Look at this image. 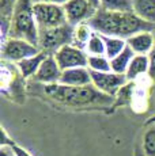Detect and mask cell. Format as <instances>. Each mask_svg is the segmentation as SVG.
Returning <instances> with one entry per match:
<instances>
[{
  "mask_svg": "<svg viewBox=\"0 0 155 156\" xmlns=\"http://www.w3.org/2000/svg\"><path fill=\"white\" fill-rule=\"evenodd\" d=\"M87 68L91 72H112L110 60L106 56H88Z\"/></svg>",
  "mask_w": 155,
  "mask_h": 156,
  "instance_id": "7402d4cb",
  "label": "cell"
},
{
  "mask_svg": "<svg viewBox=\"0 0 155 156\" xmlns=\"http://www.w3.org/2000/svg\"><path fill=\"white\" fill-rule=\"evenodd\" d=\"M0 156H15V154H14V151L11 149V147H2Z\"/></svg>",
  "mask_w": 155,
  "mask_h": 156,
  "instance_id": "83f0119b",
  "label": "cell"
},
{
  "mask_svg": "<svg viewBox=\"0 0 155 156\" xmlns=\"http://www.w3.org/2000/svg\"><path fill=\"white\" fill-rule=\"evenodd\" d=\"M133 12L140 19L155 25V0H133Z\"/></svg>",
  "mask_w": 155,
  "mask_h": 156,
  "instance_id": "9a60e30c",
  "label": "cell"
},
{
  "mask_svg": "<svg viewBox=\"0 0 155 156\" xmlns=\"http://www.w3.org/2000/svg\"><path fill=\"white\" fill-rule=\"evenodd\" d=\"M142 155L155 156V124L146 125L142 137Z\"/></svg>",
  "mask_w": 155,
  "mask_h": 156,
  "instance_id": "ffe728a7",
  "label": "cell"
},
{
  "mask_svg": "<svg viewBox=\"0 0 155 156\" xmlns=\"http://www.w3.org/2000/svg\"><path fill=\"white\" fill-rule=\"evenodd\" d=\"M18 0H0V11H2V19L11 20L14 8H15Z\"/></svg>",
  "mask_w": 155,
  "mask_h": 156,
  "instance_id": "603a6c76",
  "label": "cell"
},
{
  "mask_svg": "<svg viewBox=\"0 0 155 156\" xmlns=\"http://www.w3.org/2000/svg\"><path fill=\"white\" fill-rule=\"evenodd\" d=\"M60 84L71 86V87H83L90 86L91 83V72L87 67L85 68H72L61 72Z\"/></svg>",
  "mask_w": 155,
  "mask_h": 156,
  "instance_id": "8fae6325",
  "label": "cell"
},
{
  "mask_svg": "<svg viewBox=\"0 0 155 156\" xmlns=\"http://www.w3.org/2000/svg\"><path fill=\"white\" fill-rule=\"evenodd\" d=\"M74 38V26L70 23L60 26L56 29L40 30V42L38 48L48 55H55L59 49L65 45L72 44Z\"/></svg>",
  "mask_w": 155,
  "mask_h": 156,
  "instance_id": "277c9868",
  "label": "cell"
},
{
  "mask_svg": "<svg viewBox=\"0 0 155 156\" xmlns=\"http://www.w3.org/2000/svg\"><path fill=\"white\" fill-rule=\"evenodd\" d=\"M151 124H155V114H154V115H151L150 118L146 121V125H151Z\"/></svg>",
  "mask_w": 155,
  "mask_h": 156,
  "instance_id": "f546056e",
  "label": "cell"
},
{
  "mask_svg": "<svg viewBox=\"0 0 155 156\" xmlns=\"http://www.w3.org/2000/svg\"><path fill=\"white\" fill-rule=\"evenodd\" d=\"M87 2H88V3H91V4H93L94 7L97 8V10L99 8V2H101V0H87Z\"/></svg>",
  "mask_w": 155,
  "mask_h": 156,
  "instance_id": "f1b7e54d",
  "label": "cell"
},
{
  "mask_svg": "<svg viewBox=\"0 0 155 156\" xmlns=\"http://www.w3.org/2000/svg\"><path fill=\"white\" fill-rule=\"evenodd\" d=\"M63 7L65 11L67 22L74 27L80 23L88 22L98 11L87 0H70Z\"/></svg>",
  "mask_w": 155,
  "mask_h": 156,
  "instance_id": "9c48e42d",
  "label": "cell"
},
{
  "mask_svg": "<svg viewBox=\"0 0 155 156\" xmlns=\"http://www.w3.org/2000/svg\"><path fill=\"white\" fill-rule=\"evenodd\" d=\"M135 57V52L131 49L129 46H127L123 52L118 56H116L113 60H110V65H112V72L114 73H120V75H125L129 68L131 61Z\"/></svg>",
  "mask_w": 155,
  "mask_h": 156,
  "instance_id": "2e32d148",
  "label": "cell"
},
{
  "mask_svg": "<svg viewBox=\"0 0 155 156\" xmlns=\"http://www.w3.org/2000/svg\"><path fill=\"white\" fill-rule=\"evenodd\" d=\"M94 30L88 25V22L80 23L74 27V38H72V45L82 50H86L88 45V41H90L91 35H93Z\"/></svg>",
  "mask_w": 155,
  "mask_h": 156,
  "instance_id": "e0dca14e",
  "label": "cell"
},
{
  "mask_svg": "<svg viewBox=\"0 0 155 156\" xmlns=\"http://www.w3.org/2000/svg\"><path fill=\"white\" fill-rule=\"evenodd\" d=\"M53 56L61 71L72 69V68H85L87 67L88 62V55L86 53V50L79 49L72 44L63 46Z\"/></svg>",
  "mask_w": 155,
  "mask_h": 156,
  "instance_id": "ba28073f",
  "label": "cell"
},
{
  "mask_svg": "<svg viewBox=\"0 0 155 156\" xmlns=\"http://www.w3.org/2000/svg\"><path fill=\"white\" fill-rule=\"evenodd\" d=\"M91 83L102 94L116 98L121 88L129 82L125 75L114 73V72H91Z\"/></svg>",
  "mask_w": 155,
  "mask_h": 156,
  "instance_id": "52a82bcc",
  "label": "cell"
},
{
  "mask_svg": "<svg viewBox=\"0 0 155 156\" xmlns=\"http://www.w3.org/2000/svg\"><path fill=\"white\" fill-rule=\"evenodd\" d=\"M11 149L14 151V154H15V156H31L30 154H29L27 151H26L25 148H22V147L16 145V144H14V145H11Z\"/></svg>",
  "mask_w": 155,
  "mask_h": 156,
  "instance_id": "484cf974",
  "label": "cell"
},
{
  "mask_svg": "<svg viewBox=\"0 0 155 156\" xmlns=\"http://www.w3.org/2000/svg\"><path fill=\"white\" fill-rule=\"evenodd\" d=\"M103 41H105V48H106V57L109 60H113L116 56H118L121 52L128 46L127 40L118 37H108V35H102Z\"/></svg>",
  "mask_w": 155,
  "mask_h": 156,
  "instance_id": "d6986e66",
  "label": "cell"
},
{
  "mask_svg": "<svg viewBox=\"0 0 155 156\" xmlns=\"http://www.w3.org/2000/svg\"><path fill=\"white\" fill-rule=\"evenodd\" d=\"M61 68L59 67L57 61H56L55 56L48 55V57L44 60V62L41 64L40 69L35 73V76L33 77L35 83H40L42 86H50V84H57L60 82L61 76Z\"/></svg>",
  "mask_w": 155,
  "mask_h": 156,
  "instance_id": "30bf717a",
  "label": "cell"
},
{
  "mask_svg": "<svg viewBox=\"0 0 155 156\" xmlns=\"http://www.w3.org/2000/svg\"><path fill=\"white\" fill-rule=\"evenodd\" d=\"M86 53L88 56H105L106 55V48H105V41L103 37L98 33H93L88 45L86 48Z\"/></svg>",
  "mask_w": 155,
  "mask_h": 156,
  "instance_id": "44dd1931",
  "label": "cell"
},
{
  "mask_svg": "<svg viewBox=\"0 0 155 156\" xmlns=\"http://www.w3.org/2000/svg\"><path fill=\"white\" fill-rule=\"evenodd\" d=\"M11 38L25 40L35 46L40 42V29L33 12V0H18L11 16Z\"/></svg>",
  "mask_w": 155,
  "mask_h": 156,
  "instance_id": "3957f363",
  "label": "cell"
},
{
  "mask_svg": "<svg viewBox=\"0 0 155 156\" xmlns=\"http://www.w3.org/2000/svg\"><path fill=\"white\" fill-rule=\"evenodd\" d=\"M148 72H150V60H148V56L135 55L125 76H127L128 82H135L139 77L148 75Z\"/></svg>",
  "mask_w": 155,
  "mask_h": 156,
  "instance_id": "5bb4252c",
  "label": "cell"
},
{
  "mask_svg": "<svg viewBox=\"0 0 155 156\" xmlns=\"http://www.w3.org/2000/svg\"><path fill=\"white\" fill-rule=\"evenodd\" d=\"M44 91L55 102L68 107H90V106H112L116 98L102 94L97 88L90 86L71 87L64 84H50L44 86Z\"/></svg>",
  "mask_w": 155,
  "mask_h": 156,
  "instance_id": "7a4b0ae2",
  "label": "cell"
},
{
  "mask_svg": "<svg viewBox=\"0 0 155 156\" xmlns=\"http://www.w3.org/2000/svg\"><path fill=\"white\" fill-rule=\"evenodd\" d=\"M127 45L135 52V55L148 56L155 45L154 31H142L127 40Z\"/></svg>",
  "mask_w": 155,
  "mask_h": 156,
  "instance_id": "7c38bea8",
  "label": "cell"
},
{
  "mask_svg": "<svg viewBox=\"0 0 155 156\" xmlns=\"http://www.w3.org/2000/svg\"><path fill=\"white\" fill-rule=\"evenodd\" d=\"M33 12L40 30L56 29L68 23L63 5L50 3H33Z\"/></svg>",
  "mask_w": 155,
  "mask_h": 156,
  "instance_id": "5b68a950",
  "label": "cell"
},
{
  "mask_svg": "<svg viewBox=\"0 0 155 156\" xmlns=\"http://www.w3.org/2000/svg\"><path fill=\"white\" fill-rule=\"evenodd\" d=\"M14 144H15V143H14L13 140L8 137L5 129L2 128V140H0V145H2V147H11V145H14Z\"/></svg>",
  "mask_w": 155,
  "mask_h": 156,
  "instance_id": "d4e9b609",
  "label": "cell"
},
{
  "mask_svg": "<svg viewBox=\"0 0 155 156\" xmlns=\"http://www.w3.org/2000/svg\"><path fill=\"white\" fill-rule=\"evenodd\" d=\"M95 33L108 37L128 40L142 31H154L155 25L140 19L135 12H106L98 10L88 20Z\"/></svg>",
  "mask_w": 155,
  "mask_h": 156,
  "instance_id": "6da1fadb",
  "label": "cell"
},
{
  "mask_svg": "<svg viewBox=\"0 0 155 156\" xmlns=\"http://www.w3.org/2000/svg\"><path fill=\"white\" fill-rule=\"evenodd\" d=\"M40 52V48L27 41L8 37L2 45V61L18 64L19 61L38 55Z\"/></svg>",
  "mask_w": 155,
  "mask_h": 156,
  "instance_id": "8992f818",
  "label": "cell"
},
{
  "mask_svg": "<svg viewBox=\"0 0 155 156\" xmlns=\"http://www.w3.org/2000/svg\"><path fill=\"white\" fill-rule=\"evenodd\" d=\"M154 35H155V30H154ZM148 60H150V72H148V76L151 77V80L155 82V45L153 48V50L148 55Z\"/></svg>",
  "mask_w": 155,
  "mask_h": 156,
  "instance_id": "cb8c5ba5",
  "label": "cell"
},
{
  "mask_svg": "<svg viewBox=\"0 0 155 156\" xmlns=\"http://www.w3.org/2000/svg\"><path fill=\"white\" fill-rule=\"evenodd\" d=\"M98 10L106 12H133V0H101Z\"/></svg>",
  "mask_w": 155,
  "mask_h": 156,
  "instance_id": "ac0fdd59",
  "label": "cell"
},
{
  "mask_svg": "<svg viewBox=\"0 0 155 156\" xmlns=\"http://www.w3.org/2000/svg\"><path fill=\"white\" fill-rule=\"evenodd\" d=\"M70 0H33V3H50V4H57V5H64Z\"/></svg>",
  "mask_w": 155,
  "mask_h": 156,
  "instance_id": "4316f807",
  "label": "cell"
},
{
  "mask_svg": "<svg viewBox=\"0 0 155 156\" xmlns=\"http://www.w3.org/2000/svg\"><path fill=\"white\" fill-rule=\"evenodd\" d=\"M46 57H48V53H45V52H42V50H41L38 55H35L33 57H29V58H26V60H22V61H19L15 65H16L18 69H19L20 75H22V77L25 80L33 79V77L35 76V73L38 72L41 64L44 62V60H45Z\"/></svg>",
  "mask_w": 155,
  "mask_h": 156,
  "instance_id": "4fadbf2b",
  "label": "cell"
}]
</instances>
